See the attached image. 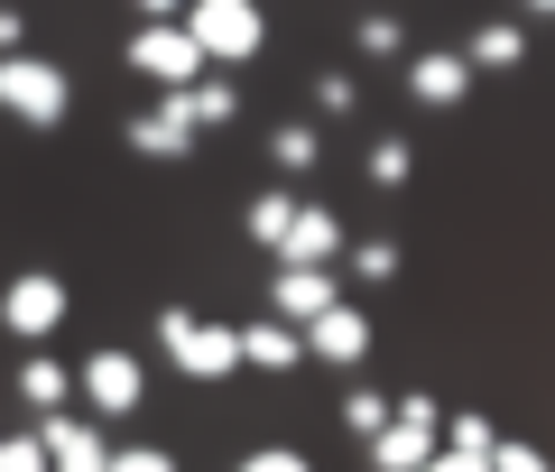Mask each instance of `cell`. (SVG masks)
Wrapping results in <instances>:
<instances>
[{"label":"cell","mask_w":555,"mask_h":472,"mask_svg":"<svg viewBox=\"0 0 555 472\" xmlns=\"http://www.w3.org/2000/svg\"><path fill=\"white\" fill-rule=\"evenodd\" d=\"M158 343H167V361H177L185 380H232L241 371V324H204V315L167 306L158 315Z\"/></svg>","instance_id":"6da1fadb"},{"label":"cell","mask_w":555,"mask_h":472,"mask_svg":"<svg viewBox=\"0 0 555 472\" xmlns=\"http://www.w3.org/2000/svg\"><path fill=\"white\" fill-rule=\"evenodd\" d=\"M185 28H195L204 65H250L269 47V20H259V0H185Z\"/></svg>","instance_id":"7a4b0ae2"},{"label":"cell","mask_w":555,"mask_h":472,"mask_svg":"<svg viewBox=\"0 0 555 472\" xmlns=\"http://www.w3.org/2000/svg\"><path fill=\"white\" fill-rule=\"evenodd\" d=\"M65 102H75V84L47 56H0V112L10 120H38L47 130V120H65Z\"/></svg>","instance_id":"3957f363"},{"label":"cell","mask_w":555,"mask_h":472,"mask_svg":"<svg viewBox=\"0 0 555 472\" xmlns=\"http://www.w3.org/2000/svg\"><path fill=\"white\" fill-rule=\"evenodd\" d=\"M130 65H139L149 84H167V93H185V84L204 75V47H195V28H185V20H149V28L130 38Z\"/></svg>","instance_id":"277c9868"},{"label":"cell","mask_w":555,"mask_h":472,"mask_svg":"<svg viewBox=\"0 0 555 472\" xmlns=\"http://www.w3.org/2000/svg\"><path fill=\"white\" fill-rule=\"evenodd\" d=\"M371 463H379V472H416V463H436V408H426V398H408V408H398L389 426L371 435Z\"/></svg>","instance_id":"5b68a950"},{"label":"cell","mask_w":555,"mask_h":472,"mask_svg":"<svg viewBox=\"0 0 555 472\" xmlns=\"http://www.w3.org/2000/svg\"><path fill=\"white\" fill-rule=\"evenodd\" d=\"M195 139H204V112H195V93H167L158 112H139V120H130V149H139V157H185Z\"/></svg>","instance_id":"8992f818"},{"label":"cell","mask_w":555,"mask_h":472,"mask_svg":"<svg viewBox=\"0 0 555 472\" xmlns=\"http://www.w3.org/2000/svg\"><path fill=\"white\" fill-rule=\"evenodd\" d=\"M0 324H10V334H28V343L56 334V324H65V288H56L47 269H20V278H10V296H0Z\"/></svg>","instance_id":"52a82bcc"},{"label":"cell","mask_w":555,"mask_h":472,"mask_svg":"<svg viewBox=\"0 0 555 472\" xmlns=\"http://www.w3.org/2000/svg\"><path fill=\"white\" fill-rule=\"evenodd\" d=\"M38 445H47V472H112V445L93 435V417H65V408H47Z\"/></svg>","instance_id":"ba28073f"},{"label":"cell","mask_w":555,"mask_h":472,"mask_svg":"<svg viewBox=\"0 0 555 472\" xmlns=\"http://www.w3.org/2000/svg\"><path fill=\"white\" fill-rule=\"evenodd\" d=\"M306 353H315V361H334V371H352V361L371 353V315H361L352 296H334V306H324L315 324H306Z\"/></svg>","instance_id":"9c48e42d"},{"label":"cell","mask_w":555,"mask_h":472,"mask_svg":"<svg viewBox=\"0 0 555 472\" xmlns=\"http://www.w3.org/2000/svg\"><path fill=\"white\" fill-rule=\"evenodd\" d=\"M334 269H297V259H278V288H269V315H278V324H297V334H306V324H315V315L324 306H334Z\"/></svg>","instance_id":"30bf717a"},{"label":"cell","mask_w":555,"mask_h":472,"mask_svg":"<svg viewBox=\"0 0 555 472\" xmlns=\"http://www.w3.org/2000/svg\"><path fill=\"white\" fill-rule=\"evenodd\" d=\"M75 380H83V398H93V417H130L139 408V361L130 353H93Z\"/></svg>","instance_id":"8fae6325"},{"label":"cell","mask_w":555,"mask_h":472,"mask_svg":"<svg viewBox=\"0 0 555 472\" xmlns=\"http://www.w3.org/2000/svg\"><path fill=\"white\" fill-rule=\"evenodd\" d=\"M278 259H297V269H324V259H343V214H324V204H297V222H287V241H278Z\"/></svg>","instance_id":"7c38bea8"},{"label":"cell","mask_w":555,"mask_h":472,"mask_svg":"<svg viewBox=\"0 0 555 472\" xmlns=\"http://www.w3.org/2000/svg\"><path fill=\"white\" fill-rule=\"evenodd\" d=\"M241 361H259V371H297L306 334H297V324H278V315H259V324H241Z\"/></svg>","instance_id":"4fadbf2b"},{"label":"cell","mask_w":555,"mask_h":472,"mask_svg":"<svg viewBox=\"0 0 555 472\" xmlns=\"http://www.w3.org/2000/svg\"><path fill=\"white\" fill-rule=\"evenodd\" d=\"M463 84H473V65H463V56H416L408 65V93L436 102V112H444V102H463Z\"/></svg>","instance_id":"5bb4252c"},{"label":"cell","mask_w":555,"mask_h":472,"mask_svg":"<svg viewBox=\"0 0 555 472\" xmlns=\"http://www.w3.org/2000/svg\"><path fill=\"white\" fill-rule=\"evenodd\" d=\"M518 56H528V38H518V28H481V38L463 47V65H473V75H509Z\"/></svg>","instance_id":"9a60e30c"},{"label":"cell","mask_w":555,"mask_h":472,"mask_svg":"<svg viewBox=\"0 0 555 472\" xmlns=\"http://www.w3.org/2000/svg\"><path fill=\"white\" fill-rule=\"evenodd\" d=\"M65 390H75V371H65V361H20V398H28V408H65Z\"/></svg>","instance_id":"2e32d148"},{"label":"cell","mask_w":555,"mask_h":472,"mask_svg":"<svg viewBox=\"0 0 555 472\" xmlns=\"http://www.w3.org/2000/svg\"><path fill=\"white\" fill-rule=\"evenodd\" d=\"M287 222H297V195H250V222H241V232H250L259 251H278V241H287Z\"/></svg>","instance_id":"e0dca14e"},{"label":"cell","mask_w":555,"mask_h":472,"mask_svg":"<svg viewBox=\"0 0 555 472\" xmlns=\"http://www.w3.org/2000/svg\"><path fill=\"white\" fill-rule=\"evenodd\" d=\"M269 157H278V167H287V177H306V167H315L324 149H315V130H306V120H287V130L269 139Z\"/></svg>","instance_id":"ac0fdd59"},{"label":"cell","mask_w":555,"mask_h":472,"mask_svg":"<svg viewBox=\"0 0 555 472\" xmlns=\"http://www.w3.org/2000/svg\"><path fill=\"white\" fill-rule=\"evenodd\" d=\"M343 426H352L361 445H371V435L389 426V398H379V390H352V398H343Z\"/></svg>","instance_id":"d6986e66"},{"label":"cell","mask_w":555,"mask_h":472,"mask_svg":"<svg viewBox=\"0 0 555 472\" xmlns=\"http://www.w3.org/2000/svg\"><path fill=\"white\" fill-rule=\"evenodd\" d=\"M352 278H361V288L398 278V241H361V251H352Z\"/></svg>","instance_id":"ffe728a7"},{"label":"cell","mask_w":555,"mask_h":472,"mask_svg":"<svg viewBox=\"0 0 555 472\" xmlns=\"http://www.w3.org/2000/svg\"><path fill=\"white\" fill-rule=\"evenodd\" d=\"M408 167H416L408 139H379V149H371V186H408Z\"/></svg>","instance_id":"44dd1931"},{"label":"cell","mask_w":555,"mask_h":472,"mask_svg":"<svg viewBox=\"0 0 555 472\" xmlns=\"http://www.w3.org/2000/svg\"><path fill=\"white\" fill-rule=\"evenodd\" d=\"M185 93H195V112H204V130H214V120H232V84H214V75H195V84H185Z\"/></svg>","instance_id":"7402d4cb"},{"label":"cell","mask_w":555,"mask_h":472,"mask_svg":"<svg viewBox=\"0 0 555 472\" xmlns=\"http://www.w3.org/2000/svg\"><path fill=\"white\" fill-rule=\"evenodd\" d=\"M0 472H47V445L38 435H0Z\"/></svg>","instance_id":"603a6c76"},{"label":"cell","mask_w":555,"mask_h":472,"mask_svg":"<svg viewBox=\"0 0 555 472\" xmlns=\"http://www.w3.org/2000/svg\"><path fill=\"white\" fill-rule=\"evenodd\" d=\"M112 472H177V463H167V445H120Z\"/></svg>","instance_id":"cb8c5ba5"},{"label":"cell","mask_w":555,"mask_h":472,"mask_svg":"<svg viewBox=\"0 0 555 472\" xmlns=\"http://www.w3.org/2000/svg\"><path fill=\"white\" fill-rule=\"evenodd\" d=\"M444 445H463V454H491L500 435H491V417H454V435H444Z\"/></svg>","instance_id":"d4e9b609"},{"label":"cell","mask_w":555,"mask_h":472,"mask_svg":"<svg viewBox=\"0 0 555 472\" xmlns=\"http://www.w3.org/2000/svg\"><path fill=\"white\" fill-rule=\"evenodd\" d=\"M361 47H371V56H398V47H408V28H398V20H361Z\"/></svg>","instance_id":"484cf974"},{"label":"cell","mask_w":555,"mask_h":472,"mask_svg":"<svg viewBox=\"0 0 555 472\" xmlns=\"http://www.w3.org/2000/svg\"><path fill=\"white\" fill-rule=\"evenodd\" d=\"M241 472H306V454H287V445H259V454H241Z\"/></svg>","instance_id":"4316f807"},{"label":"cell","mask_w":555,"mask_h":472,"mask_svg":"<svg viewBox=\"0 0 555 472\" xmlns=\"http://www.w3.org/2000/svg\"><path fill=\"white\" fill-rule=\"evenodd\" d=\"M491 472H546V454L537 445H491Z\"/></svg>","instance_id":"83f0119b"},{"label":"cell","mask_w":555,"mask_h":472,"mask_svg":"<svg viewBox=\"0 0 555 472\" xmlns=\"http://www.w3.org/2000/svg\"><path fill=\"white\" fill-rule=\"evenodd\" d=\"M426 472H491V454H463V445H436V463Z\"/></svg>","instance_id":"f1b7e54d"},{"label":"cell","mask_w":555,"mask_h":472,"mask_svg":"<svg viewBox=\"0 0 555 472\" xmlns=\"http://www.w3.org/2000/svg\"><path fill=\"white\" fill-rule=\"evenodd\" d=\"M315 102L324 112H352V75H315Z\"/></svg>","instance_id":"f546056e"},{"label":"cell","mask_w":555,"mask_h":472,"mask_svg":"<svg viewBox=\"0 0 555 472\" xmlns=\"http://www.w3.org/2000/svg\"><path fill=\"white\" fill-rule=\"evenodd\" d=\"M10 47H20V10H0V56H10Z\"/></svg>","instance_id":"4dcf8cb0"},{"label":"cell","mask_w":555,"mask_h":472,"mask_svg":"<svg viewBox=\"0 0 555 472\" xmlns=\"http://www.w3.org/2000/svg\"><path fill=\"white\" fill-rule=\"evenodd\" d=\"M139 10H149V20H185V0H139Z\"/></svg>","instance_id":"1f68e13d"},{"label":"cell","mask_w":555,"mask_h":472,"mask_svg":"<svg viewBox=\"0 0 555 472\" xmlns=\"http://www.w3.org/2000/svg\"><path fill=\"white\" fill-rule=\"evenodd\" d=\"M528 10H555V0H528Z\"/></svg>","instance_id":"d6a6232c"}]
</instances>
